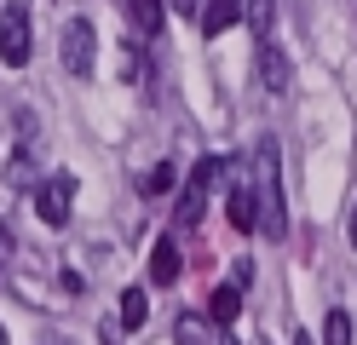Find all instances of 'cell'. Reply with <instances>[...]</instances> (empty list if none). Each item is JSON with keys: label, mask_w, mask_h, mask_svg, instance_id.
Here are the masks:
<instances>
[{"label": "cell", "mask_w": 357, "mask_h": 345, "mask_svg": "<svg viewBox=\"0 0 357 345\" xmlns=\"http://www.w3.org/2000/svg\"><path fill=\"white\" fill-rule=\"evenodd\" d=\"M225 178V155H202L196 161V173H190V184H185V196H178V224H202V207H208V190Z\"/></svg>", "instance_id": "3"}, {"label": "cell", "mask_w": 357, "mask_h": 345, "mask_svg": "<svg viewBox=\"0 0 357 345\" xmlns=\"http://www.w3.org/2000/svg\"><path fill=\"white\" fill-rule=\"evenodd\" d=\"M0 345H12V339H6V328H0Z\"/></svg>", "instance_id": "21"}, {"label": "cell", "mask_w": 357, "mask_h": 345, "mask_svg": "<svg viewBox=\"0 0 357 345\" xmlns=\"http://www.w3.org/2000/svg\"><path fill=\"white\" fill-rule=\"evenodd\" d=\"M225 219H231V230H248L259 224V196H254V184H231V196H225Z\"/></svg>", "instance_id": "7"}, {"label": "cell", "mask_w": 357, "mask_h": 345, "mask_svg": "<svg viewBox=\"0 0 357 345\" xmlns=\"http://www.w3.org/2000/svg\"><path fill=\"white\" fill-rule=\"evenodd\" d=\"M58 58H63V69H70L75 81H93V69H98V29H93V17H70L63 23Z\"/></svg>", "instance_id": "2"}, {"label": "cell", "mask_w": 357, "mask_h": 345, "mask_svg": "<svg viewBox=\"0 0 357 345\" xmlns=\"http://www.w3.org/2000/svg\"><path fill=\"white\" fill-rule=\"evenodd\" d=\"M236 316H242V288H236V282L213 288V293H208V322H219V328H231Z\"/></svg>", "instance_id": "10"}, {"label": "cell", "mask_w": 357, "mask_h": 345, "mask_svg": "<svg viewBox=\"0 0 357 345\" xmlns=\"http://www.w3.org/2000/svg\"><path fill=\"white\" fill-rule=\"evenodd\" d=\"M242 17L254 23L259 40H271V0H248V6H242Z\"/></svg>", "instance_id": "17"}, {"label": "cell", "mask_w": 357, "mask_h": 345, "mask_svg": "<svg viewBox=\"0 0 357 345\" xmlns=\"http://www.w3.org/2000/svg\"><path fill=\"white\" fill-rule=\"evenodd\" d=\"M70 201H75V173H52L47 184L35 190V213H40V224H70Z\"/></svg>", "instance_id": "5"}, {"label": "cell", "mask_w": 357, "mask_h": 345, "mask_svg": "<svg viewBox=\"0 0 357 345\" xmlns=\"http://www.w3.org/2000/svg\"><path fill=\"white\" fill-rule=\"evenodd\" d=\"M150 282L155 288L178 282V247H173V236H155V247H150Z\"/></svg>", "instance_id": "9"}, {"label": "cell", "mask_w": 357, "mask_h": 345, "mask_svg": "<svg viewBox=\"0 0 357 345\" xmlns=\"http://www.w3.org/2000/svg\"><path fill=\"white\" fill-rule=\"evenodd\" d=\"M254 184H259V230L265 236H288V207H282V178H277V144L265 138L259 161H254Z\"/></svg>", "instance_id": "1"}, {"label": "cell", "mask_w": 357, "mask_h": 345, "mask_svg": "<svg viewBox=\"0 0 357 345\" xmlns=\"http://www.w3.org/2000/svg\"><path fill=\"white\" fill-rule=\"evenodd\" d=\"M259 81L265 92H288V52L277 40H259Z\"/></svg>", "instance_id": "8"}, {"label": "cell", "mask_w": 357, "mask_h": 345, "mask_svg": "<svg viewBox=\"0 0 357 345\" xmlns=\"http://www.w3.org/2000/svg\"><path fill=\"white\" fill-rule=\"evenodd\" d=\"M242 6H248V0H202V12H196V17H202V35L219 40L225 29H236V23H242Z\"/></svg>", "instance_id": "6"}, {"label": "cell", "mask_w": 357, "mask_h": 345, "mask_svg": "<svg viewBox=\"0 0 357 345\" xmlns=\"http://www.w3.org/2000/svg\"><path fill=\"white\" fill-rule=\"evenodd\" d=\"M288 345H317V339H311V334H305V328H300V334H294V339H288Z\"/></svg>", "instance_id": "19"}, {"label": "cell", "mask_w": 357, "mask_h": 345, "mask_svg": "<svg viewBox=\"0 0 357 345\" xmlns=\"http://www.w3.org/2000/svg\"><path fill=\"white\" fill-rule=\"evenodd\" d=\"M29 46H35L29 6H24V0H12V6L0 12V63H6V69H24V63H29Z\"/></svg>", "instance_id": "4"}, {"label": "cell", "mask_w": 357, "mask_h": 345, "mask_svg": "<svg viewBox=\"0 0 357 345\" xmlns=\"http://www.w3.org/2000/svg\"><path fill=\"white\" fill-rule=\"evenodd\" d=\"M35 178V155L29 150H12L6 155V184H29Z\"/></svg>", "instance_id": "15"}, {"label": "cell", "mask_w": 357, "mask_h": 345, "mask_svg": "<svg viewBox=\"0 0 357 345\" xmlns=\"http://www.w3.org/2000/svg\"><path fill=\"white\" fill-rule=\"evenodd\" d=\"M219 345H236V339H231V334H225V339H219Z\"/></svg>", "instance_id": "22"}, {"label": "cell", "mask_w": 357, "mask_h": 345, "mask_svg": "<svg viewBox=\"0 0 357 345\" xmlns=\"http://www.w3.org/2000/svg\"><path fill=\"white\" fill-rule=\"evenodd\" d=\"M346 236H351V247H357V207L346 213Z\"/></svg>", "instance_id": "18"}, {"label": "cell", "mask_w": 357, "mask_h": 345, "mask_svg": "<svg viewBox=\"0 0 357 345\" xmlns=\"http://www.w3.org/2000/svg\"><path fill=\"white\" fill-rule=\"evenodd\" d=\"M323 345H351V316H346V311H328V322H323Z\"/></svg>", "instance_id": "16"}, {"label": "cell", "mask_w": 357, "mask_h": 345, "mask_svg": "<svg viewBox=\"0 0 357 345\" xmlns=\"http://www.w3.org/2000/svg\"><path fill=\"white\" fill-rule=\"evenodd\" d=\"M144 316H150L144 288H127V293H121V328H144Z\"/></svg>", "instance_id": "13"}, {"label": "cell", "mask_w": 357, "mask_h": 345, "mask_svg": "<svg viewBox=\"0 0 357 345\" xmlns=\"http://www.w3.org/2000/svg\"><path fill=\"white\" fill-rule=\"evenodd\" d=\"M173 6H178V12H190V0H173Z\"/></svg>", "instance_id": "20"}, {"label": "cell", "mask_w": 357, "mask_h": 345, "mask_svg": "<svg viewBox=\"0 0 357 345\" xmlns=\"http://www.w3.org/2000/svg\"><path fill=\"white\" fill-rule=\"evenodd\" d=\"M173 184H178V167H173V161H155V167L139 178V190H144V196H167Z\"/></svg>", "instance_id": "12"}, {"label": "cell", "mask_w": 357, "mask_h": 345, "mask_svg": "<svg viewBox=\"0 0 357 345\" xmlns=\"http://www.w3.org/2000/svg\"><path fill=\"white\" fill-rule=\"evenodd\" d=\"M121 6H127V23L139 35H155V29H162V17H167L162 0H121Z\"/></svg>", "instance_id": "11"}, {"label": "cell", "mask_w": 357, "mask_h": 345, "mask_svg": "<svg viewBox=\"0 0 357 345\" xmlns=\"http://www.w3.org/2000/svg\"><path fill=\"white\" fill-rule=\"evenodd\" d=\"M173 339H178V345H219V339L208 334V322H202V316H178Z\"/></svg>", "instance_id": "14"}]
</instances>
